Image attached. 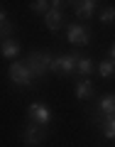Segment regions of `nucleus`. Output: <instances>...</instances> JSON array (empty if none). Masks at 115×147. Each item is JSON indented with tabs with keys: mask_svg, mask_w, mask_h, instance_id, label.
Masks as SVG:
<instances>
[{
	"mask_svg": "<svg viewBox=\"0 0 115 147\" xmlns=\"http://www.w3.org/2000/svg\"><path fill=\"white\" fill-rule=\"evenodd\" d=\"M98 123H100V127H103V135L113 140L115 137V115H100Z\"/></svg>",
	"mask_w": 115,
	"mask_h": 147,
	"instance_id": "12",
	"label": "nucleus"
},
{
	"mask_svg": "<svg viewBox=\"0 0 115 147\" xmlns=\"http://www.w3.org/2000/svg\"><path fill=\"white\" fill-rule=\"evenodd\" d=\"M52 64H54V57L49 52H32L27 57V69H30L32 79L34 76H44L47 71H52Z\"/></svg>",
	"mask_w": 115,
	"mask_h": 147,
	"instance_id": "1",
	"label": "nucleus"
},
{
	"mask_svg": "<svg viewBox=\"0 0 115 147\" xmlns=\"http://www.w3.org/2000/svg\"><path fill=\"white\" fill-rule=\"evenodd\" d=\"M95 69H98V74L103 76V79H110V76L115 74V61L113 59H105V61H100Z\"/></svg>",
	"mask_w": 115,
	"mask_h": 147,
	"instance_id": "14",
	"label": "nucleus"
},
{
	"mask_svg": "<svg viewBox=\"0 0 115 147\" xmlns=\"http://www.w3.org/2000/svg\"><path fill=\"white\" fill-rule=\"evenodd\" d=\"M27 115H30V123H34L39 127H47L49 120H52V113H49V108L44 103H32L27 108Z\"/></svg>",
	"mask_w": 115,
	"mask_h": 147,
	"instance_id": "2",
	"label": "nucleus"
},
{
	"mask_svg": "<svg viewBox=\"0 0 115 147\" xmlns=\"http://www.w3.org/2000/svg\"><path fill=\"white\" fill-rule=\"evenodd\" d=\"M110 57H113V61H115V44H113V49H110Z\"/></svg>",
	"mask_w": 115,
	"mask_h": 147,
	"instance_id": "19",
	"label": "nucleus"
},
{
	"mask_svg": "<svg viewBox=\"0 0 115 147\" xmlns=\"http://www.w3.org/2000/svg\"><path fill=\"white\" fill-rule=\"evenodd\" d=\"M95 10H98V3H95V0H83V3H79V5H76V15H79L81 20L93 17Z\"/></svg>",
	"mask_w": 115,
	"mask_h": 147,
	"instance_id": "10",
	"label": "nucleus"
},
{
	"mask_svg": "<svg viewBox=\"0 0 115 147\" xmlns=\"http://www.w3.org/2000/svg\"><path fill=\"white\" fill-rule=\"evenodd\" d=\"M22 137H25V145L27 147H39L44 142V127L34 125V123H27L25 125V132H22Z\"/></svg>",
	"mask_w": 115,
	"mask_h": 147,
	"instance_id": "4",
	"label": "nucleus"
},
{
	"mask_svg": "<svg viewBox=\"0 0 115 147\" xmlns=\"http://www.w3.org/2000/svg\"><path fill=\"white\" fill-rule=\"evenodd\" d=\"M98 110L100 115H115V93H105L98 100Z\"/></svg>",
	"mask_w": 115,
	"mask_h": 147,
	"instance_id": "11",
	"label": "nucleus"
},
{
	"mask_svg": "<svg viewBox=\"0 0 115 147\" xmlns=\"http://www.w3.org/2000/svg\"><path fill=\"white\" fill-rule=\"evenodd\" d=\"M76 59H79V54H64V57H54L52 71L73 74V71H76Z\"/></svg>",
	"mask_w": 115,
	"mask_h": 147,
	"instance_id": "6",
	"label": "nucleus"
},
{
	"mask_svg": "<svg viewBox=\"0 0 115 147\" xmlns=\"http://www.w3.org/2000/svg\"><path fill=\"white\" fill-rule=\"evenodd\" d=\"M10 79L20 86H32V74L27 69V64H20V61L10 64Z\"/></svg>",
	"mask_w": 115,
	"mask_h": 147,
	"instance_id": "5",
	"label": "nucleus"
},
{
	"mask_svg": "<svg viewBox=\"0 0 115 147\" xmlns=\"http://www.w3.org/2000/svg\"><path fill=\"white\" fill-rule=\"evenodd\" d=\"M0 54H3V57L5 59H15L17 54H20V42H15V39H3V42H0Z\"/></svg>",
	"mask_w": 115,
	"mask_h": 147,
	"instance_id": "8",
	"label": "nucleus"
},
{
	"mask_svg": "<svg viewBox=\"0 0 115 147\" xmlns=\"http://www.w3.org/2000/svg\"><path fill=\"white\" fill-rule=\"evenodd\" d=\"M49 5H52V3H47V0H34V3H30V10L47 15V12H49Z\"/></svg>",
	"mask_w": 115,
	"mask_h": 147,
	"instance_id": "15",
	"label": "nucleus"
},
{
	"mask_svg": "<svg viewBox=\"0 0 115 147\" xmlns=\"http://www.w3.org/2000/svg\"><path fill=\"white\" fill-rule=\"evenodd\" d=\"M76 71L83 74V76H88V74L95 71V61L88 59V57H79V59H76Z\"/></svg>",
	"mask_w": 115,
	"mask_h": 147,
	"instance_id": "13",
	"label": "nucleus"
},
{
	"mask_svg": "<svg viewBox=\"0 0 115 147\" xmlns=\"http://www.w3.org/2000/svg\"><path fill=\"white\" fill-rule=\"evenodd\" d=\"M100 22H103V25L115 22V7H103V10H100Z\"/></svg>",
	"mask_w": 115,
	"mask_h": 147,
	"instance_id": "16",
	"label": "nucleus"
},
{
	"mask_svg": "<svg viewBox=\"0 0 115 147\" xmlns=\"http://www.w3.org/2000/svg\"><path fill=\"white\" fill-rule=\"evenodd\" d=\"M93 93H95L93 81L83 79V81H79V84H76V98H79V100H88V98H93Z\"/></svg>",
	"mask_w": 115,
	"mask_h": 147,
	"instance_id": "9",
	"label": "nucleus"
},
{
	"mask_svg": "<svg viewBox=\"0 0 115 147\" xmlns=\"http://www.w3.org/2000/svg\"><path fill=\"white\" fill-rule=\"evenodd\" d=\"M3 22H7V15H5V10L0 7V25H3Z\"/></svg>",
	"mask_w": 115,
	"mask_h": 147,
	"instance_id": "18",
	"label": "nucleus"
},
{
	"mask_svg": "<svg viewBox=\"0 0 115 147\" xmlns=\"http://www.w3.org/2000/svg\"><path fill=\"white\" fill-rule=\"evenodd\" d=\"M12 32H15V25H12L10 20L7 22H3V25H0V42H3V39H10V34Z\"/></svg>",
	"mask_w": 115,
	"mask_h": 147,
	"instance_id": "17",
	"label": "nucleus"
},
{
	"mask_svg": "<svg viewBox=\"0 0 115 147\" xmlns=\"http://www.w3.org/2000/svg\"><path fill=\"white\" fill-rule=\"evenodd\" d=\"M66 37H69V42L76 44V47H86V44L91 42V32H88L86 25H69Z\"/></svg>",
	"mask_w": 115,
	"mask_h": 147,
	"instance_id": "3",
	"label": "nucleus"
},
{
	"mask_svg": "<svg viewBox=\"0 0 115 147\" xmlns=\"http://www.w3.org/2000/svg\"><path fill=\"white\" fill-rule=\"evenodd\" d=\"M64 22V15H61V7H49V12L44 15V25H47V30L56 32L59 27H61Z\"/></svg>",
	"mask_w": 115,
	"mask_h": 147,
	"instance_id": "7",
	"label": "nucleus"
}]
</instances>
